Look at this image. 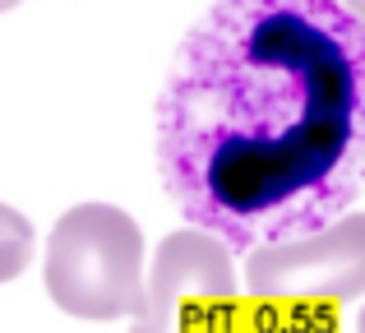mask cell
Instances as JSON below:
<instances>
[{
	"mask_svg": "<svg viewBox=\"0 0 365 333\" xmlns=\"http://www.w3.org/2000/svg\"><path fill=\"white\" fill-rule=\"evenodd\" d=\"M342 5H347V9H351V14H356V24L365 28V0H342Z\"/></svg>",
	"mask_w": 365,
	"mask_h": 333,
	"instance_id": "8992f818",
	"label": "cell"
},
{
	"mask_svg": "<svg viewBox=\"0 0 365 333\" xmlns=\"http://www.w3.org/2000/svg\"><path fill=\"white\" fill-rule=\"evenodd\" d=\"M241 278L268 315H319L365 297V213H342L314 232L255 245Z\"/></svg>",
	"mask_w": 365,
	"mask_h": 333,
	"instance_id": "3957f363",
	"label": "cell"
},
{
	"mask_svg": "<svg viewBox=\"0 0 365 333\" xmlns=\"http://www.w3.org/2000/svg\"><path fill=\"white\" fill-rule=\"evenodd\" d=\"M158 171L232 250L314 232L365 185V28L342 0H213L158 98Z\"/></svg>",
	"mask_w": 365,
	"mask_h": 333,
	"instance_id": "6da1fadb",
	"label": "cell"
},
{
	"mask_svg": "<svg viewBox=\"0 0 365 333\" xmlns=\"http://www.w3.org/2000/svg\"><path fill=\"white\" fill-rule=\"evenodd\" d=\"M245 278L236 273L232 245L217 232L185 222L162 236L143 278V306L130 333H227Z\"/></svg>",
	"mask_w": 365,
	"mask_h": 333,
	"instance_id": "277c9868",
	"label": "cell"
},
{
	"mask_svg": "<svg viewBox=\"0 0 365 333\" xmlns=\"http://www.w3.org/2000/svg\"><path fill=\"white\" fill-rule=\"evenodd\" d=\"M356 333H365V310H361V315H356Z\"/></svg>",
	"mask_w": 365,
	"mask_h": 333,
	"instance_id": "ba28073f",
	"label": "cell"
},
{
	"mask_svg": "<svg viewBox=\"0 0 365 333\" xmlns=\"http://www.w3.org/2000/svg\"><path fill=\"white\" fill-rule=\"evenodd\" d=\"M33 245H37L33 222H28L19 208L0 204V282L19 278V273L28 269V260H33Z\"/></svg>",
	"mask_w": 365,
	"mask_h": 333,
	"instance_id": "5b68a950",
	"label": "cell"
},
{
	"mask_svg": "<svg viewBox=\"0 0 365 333\" xmlns=\"http://www.w3.org/2000/svg\"><path fill=\"white\" fill-rule=\"evenodd\" d=\"M46 292L74 319H134L143 306V232L116 204H74L46 236Z\"/></svg>",
	"mask_w": 365,
	"mask_h": 333,
	"instance_id": "7a4b0ae2",
	"label": "cell"
},
{
	"mask_svg": "<svg viewBox=\"0 0 365 333\" xmlns=\"http://www.w3.org/2000/svg\"><path fill=\"white\" fill-rule=\"evenodd\" d=\"M19 5V0H0V14H5V9H14Z\"/></svg>",
	"mask_w": 365,
	"mask_h": 333,
	"instance_id": "52a82bcc",
	"label": "cell"
}]
</instances>
